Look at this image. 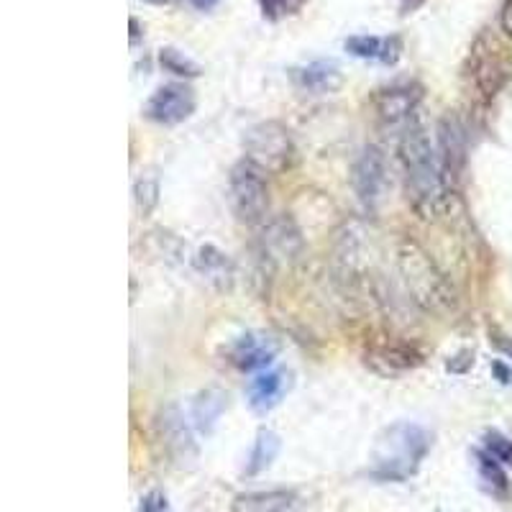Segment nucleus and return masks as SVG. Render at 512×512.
Returning <instances> with one entry per match:
<instances>
[{"mask_svg":"<svg viewBox=\"0 0 512 512\" xmlns=\"http://www.w3.org/2000/svg\"><path fill=\"white\" fill-rule=\"evenodd\" d=\"M187 3H190L192 8H198V11L205 13V11H213L221 0H187Z\"/></svg>","mask_w":512,"mask_h":512,"instance_id":"obj_28","label":"nucleus"},{"mask_svg":"<svg viewBox=\"0 0 512 512\" xmlns=\"http://www.w3.org/2000/svg\"><path fill=\"white\" fill-rule=\"evenodd\" d=\"M277 454H280V436L274 431L262 428L259 436H256L254 448H251L249 464H246V477H256V474H262L264 469H269L272 461L277 459Z\"/></svg>","mask_w":512,"mask_h":512,"instance_id":"obj_20","label":"nucleus"},{"mask_svg":"<svg viewBox=\"0 0 512 512\" xmlns=\"http://www.w3.org/2000/svg\"><path fill=\"white\" fill-rule=\"evenodd\" d=\"M195 105L198 103H195L192 88L172 82V85H162L152 98L146 100L144 116L159 126H177L195 113Z\"/></svg>","mask_w":512,"mask_h":512,"instance_id":"obj_9","label":"nucleus"},{"mask_svg":"<svg viewBox=\"0 0 512 512\" xmlns=\"http://www.w3.org/2000/svg\"><path fill=\"white\" fill-rule=\"evenodd\" d=\"M400 159L405 185H408V198L413 200V205L425 218L438 216L446 208L454 185L448 182L438 144H433L431 136L425 134L420 123H413L402 134Z\"/></svg>","mask_w":512,"mask_h":512,"instance_id":"obj_1","label":"nucleus"},{"mask_svg":"<svg viewBox=\"0 0 512 512\" xmlns=\"http://www.w3.org/2000/svg\"><path fill=\"white\" fill-rule=\"evenodd\" d=\"M290 80L300 93L308 95H328L341 88V67L333 59H315V62L292 67Z\"/></svg>","mask_w":512,"mask_h":512,"instance_id":"obj_11","label":"nucleus"},{"mask_svg":"<svg viewBox=\"0 0 512 512\" xmlns=\"http://www.w3.org/2000/svg\"><path fill=\"white\" fill-rule=\"evenodd\" d=\"M277 356V341L269 333L251 331L239 336L228 349V359L241 372H254V369L269 367Z\"/></svg>","mask_w":512,"mask_h":512,"instance_id":"obj_10","label":"nucleus"},{"mask_svg":"<svg viewBox=\"0 0 512 512\" xmlns=\"http://www.w3.org/2000/svg\"><path fill=\"white\" fill-rule=\"evenodd\" d=\"M159 62H162L164 70L175 72V75H182V77H198L200 75V64L192 62L190 57H185L182 52H177V49H162V54H159Z\"/></svg>","mask_w":512,"mask_h":512,"instance_id":"obj_22","label":"nucleus"},{"mask_svg":"<svg viewBox=\"0 0 512 512\" xmlns=\"http://www.w3.org/2000/svg\"><path fill=\"white\" fill-rule=\"evenodd\" d=\"M367 364L382 377H395V374L408 372L423 364V356L418 354L410 346L402 344H379L374 349H369Z\"/></svg>","mask_w":512,"mask_h":512,"instance_id":"obj_13","label":"nucleus"},{"mask_svg":"<svg viewBox=\"0 0 512 512\" xmlns=\"http://www.w3.org/2000/svg\"><path fill=\"white\" fill-rule=\"evenodd\" d=\"M297 495L287 489H267V492H249L233 500V512H295Z\"/></svg>","mask_w":512,"mask_h":512,"instance_id":"obj_17","label":"nucleus"},{"mask_svg":"<svg viewBox=\"0 0 512 512\" xmlns=\"http://www.w3.org/2000/svg\"><path fill=\"white\" fill-rule=\"evenodd\" d=\"M267 172L251 164L249 159H241L233 164L231 175H228V203H231L233 216L241 223H262L269 208V187L264 180Z\"/></svg>","mask_w":512,"mask_h":512,"instance_id":"obj_4","label":"nucleus"},{"mask_svg":"<svg viewBox=\"0 0 512 512\" xmlns=\"http://www.w3.org/2000/svg\"><path fill=\"white\" fill-rule=\"evenodd\" d=\"M139 512H169V502L162 492H149L141 497Z\"/></svg>","mask_w":512,"mask_h":512,"instance_id":"obj_26","label":"nucleus"},{"mask_svg":"<svg viewBox=\"0 0 512 512\" xmlns=\"http://www.w3.org/2000/svg\"><path fill=\"white\" fill-rule=\"evenodd\" d=\"M287 387H290V382H287L285 372L256 374L249 382V390H246L251 410H256V413H269V410H274L280 405Z\"/></svg>","mask_w":512,"mask_h":512,"instance_id":"obj_16","label":"nucleus"},{"mask_svg":"<svg viewBox=\"0 0 512 512\" xmlns=\"http://www.w3.org/2000/svg\"><path fill=\"white\" fill-rule=\"evenodd\" d=\"M303 249L300 231L292 226V221L280 218V221L269 223L262 233V256L269 264L292 262Z\"/></svg>","mask_w":512,"mask_h":512,"instance_id":"obj_12","label":"nucleus"},{"mask_svg":"<svg viewBox=\"0 0 512 512\" xmlns=\"http://www.w3.org/2000/svg\"><path fill=\"white\" fill-rule=\"evenodd\" d=\"M344 47L351 57L372 59V62H382V64H395L402 54L400 36L356 34L344 41Z\"/></svg>","mask_w":512,"mask_h":512,"instance_id":"obj_14","label":"nucleus"},{"mask_svg":"<svg viewBox=\"0 0 512 512\" xmlns=\"http://www.w3.org/2000/svg\"><path fill=\"white\" fill-rule=\"evenodd\" d=\"M484 451H487L489 456L495 461H500L502 466H510L512 469V441L510 438H505L502 433H487L484 436Z\"/></svg>","mask_w":512,"mask_h":512,"instance_id":"obj_24","label":"nucleus"},{"mask_svg":"<svg viewBox=\"0 0 512 512\" xmlns=\"http://www.w3.org/2000/svg\"><path fill=\"white\" fill-rule=\"evenodd\" d=\"M438 152H441L443 167H446L448 182L454 185L459 169L464 164V128L456 116H446L438 123Z\"/></svg>","mask_w":512,"mask_h":512,"instance_id":"obj_15","label":"nucleus"},{"mask_svg":"<svg viewBox=\"0 0 512 512\" xmlns=\"http://www.w3.org/2000/svg\"><path fill=\"white\" fill-rule=\"evenodd\" d=\"M195 269L203 274L210 285H216L218 290H226L233 282V264L223 251L216 246H200L195 254Z\"/></svg>","mask_w":512,"mask_h":512,"instance_id":"obj_18","label":"nucleus"},{"mask_svg":"<svg viewBox=\"0 0 512 512\" xmlns=\"http://www.w3.org/2000/svg\"><path fill=\"white\" fill-rule=\"evenodd\" d=\"M351 185H354L356 198L364 208H377L384 187H387V164H384V157L377 146H367L356 157L354 169H351Z\"/></svg>","mask_w":512,"mask_h":512,"instance_id":"obj_8","label":"nucleus"},{"mask_svg":"<svg viewBox=\"0 0 512 512\" xmlns=\"http://www.w3.org/2000/svg\"><path fill=\"white\" fill-rule=\"evenodd\" d=\"M397 267H400L402 280H405V287H408L415 303L436 310L454 300L451 290H448V282L443 280V274L438 272L436 264L428 259V254L418 244H413V241H402L400 244Z\"/></svg>","mask_w":512,"mask_h":512,"instance_id":"obj_3","label":"nucleus"},{"mask_svg":"<svg viewBox=\"0 0 512 512\" xmlns=\"http://www.w3.org/2000/svg\"><path fill=\"white\" fill-rule=\"evenodd\" d=\"M131 44H136V41H139V21H136V18H131Z\"/></svg>","mask_w":512,"mask_h":512,"instance_id":"obj_30","label":"nucleus"},{"mask_svg":"<svg viewBox=\"0 0 512 512\" xmlns=\"http://www.w3.org/2000/svg\"><path fill=\"white\" fill-rule=\"evenodd\" d=\"M244 152V159L272 175V172H282V169L290 167L292 157H295V146H292L290 131L282 123L264 121L246 131Z\"/></svg>","mask_w":512,"mask_h":512,"instance_id":"obj_5","label":"nucleus"},{"mask_svg":"<svg viewBox=\"0 0 512 512\" xmlns=\"http://www.w3.org/2000/svg\"><path fill=\"white\" fill-rule=\"evenodd\" d=\"M495 372L500 374V377H502V382H510V372H507V369L502 367V364H495Z\"/></svg>","mask_w":512,"mask_h":512,"instance_id":"obj_31","label":"nucleus"},{"mask_svg":"<svg viewBox=\"0 0 512 512\" xmlns=\"http://www.w3.org/2000/svg\"><path fill=\"white\" fill-rule=\"evenodd\" d=\"M420 98H423L420 88L410 85V82L408 85H392V88L379 90V95L374 98V108H377V118L382 128L405 134L415 123V108H418Z\"/></svg>","mask_w":512,"mask_h":512,"instance_id":"obj_7","label":"nucleus"},{"mask_svg":"<svg viewBox=\"0 0 512 512\" xmlns=\"http://www.w3.org/2000/svg\"><path fill=\"white\" fill-rule=\"evenodd\" d=\"M502 31L512 39V0H505V6H502V16H500Z\"/></svg>","mask_w":512,"mask_h":512,"instance_id":"obj_27","label":"nucleus"},{"mask_svg":"<svg viewBox=\"0 0 512 512\" xmlns=\"http://www.w3.org/2000/svg\"><path fill=\"white\" fill-rule=\"evenodd\" d=\"M303 3L305 0H259L262 13L267 18H272V21H280V18L290 16V13H295Z\"/></svg>","mask_w":512,"mask_h":512,"instance_id":"obj_25","label":"nucleus"},{"mask_svg":"<svg viewBox=\"0 0 512 512\" xmlns=\"http://www.w3.org/2000/svg\"><path fill=\"white\" fill-rule=\"evenodd\" d=\"M136 192V205H139L141 213H152L154 205L159 203V182L157 177H141L134 187Z\"/></svg>","mask_w":512,"mask_h":512,"instance_id":"obj_23","label":"nucleus"},{"mask_svg":"<svg viewBox=\"0 0 512 512\" xmlns=\"http://www.w3.org/2000/svg\"><path fill=\"white\" fill-rule=\"evenodd\" d=\"M144 3H152V6H167L172 0H144Z\"/></svg>","mask_w":512,"mask_h":512,"instance_id":"obj_32","label":"nucleus"},{"mask_svg":"<svg viewBox=\"0 0 512 512\" xmlns=\"http://www.w3.org/2000/svg\"><path fill=\"white\" fill-rule=\"evenodd\" d=\"M223 408H226V395L218 390H205L200 392L198 400L192 402V420H195L200 431L210 433L216 428Z\"/></svg>","mask_w":512,"mask_h":512,"instance_id":"obj_19","label":"nucleus"},{"mask_svg":"<svg viewBox=\"0 0 512 512\" xmlns=\"http://www.w3.org/2000/svg\"><path fill=\"white\" fill-rule=\"evenodd\" d=\"M477 464H479V477H482V482L487 484L489 492L497 497H505L507 489H510V484H507V477H505V472H502L500 461L492 459L487 451H479Z\"/></svg>","mask_w":512,"mask_h":512,"instance_id":"obj_21","label":"nucleus"},{"mask_svg":"<svg viewBox=\"0 0 512 512\" xmlns=\"http://www.w3.org/2000/svg\"><path fill=\"white\" fill-rule=\"evenodd\" d=\"M400 3H402V11L410 13V11H413V8H418L420 3H423V0H400Z\"/></svg>","mask_w":512,"mask_h":512,"instance_id":"obj_29","label":"nucleus"},{"mask_svg":"<svg viewBox=\"0 0 512 512\" xmlns=\"http://www.w3.org/2000/svg\"><path fill=\"white\" fill-rule=\"evenodd\" d=\"M431 451V433L418 423H402L384 428L372 451V477L379 482H405L423 464Z\"/></svg>","mask_w":512,"mask_h":512,"instance_id":"obj_2","label":"nucleus"},{"mask_svg":"<svg viewBox=\"0 0 512 512\" xmlns=\"http://www.w3.org/2000/svg\"><path fill=\"white\" fill-rule=\"evenodd\" d=\"M157 436L162 443L164 454L169 456V461L180 469H192L195 461H198L200 451L195 436H192L190 425L185 423V415L177 405H167V408L159 410L157 415Z\"/></svg>","mask_w":512,"mask_h":512,"instance_id":"obj_6","label":"nucleus"}]
</instances>
